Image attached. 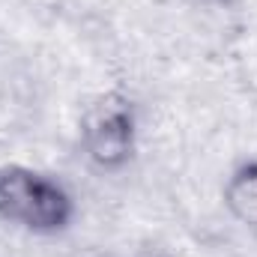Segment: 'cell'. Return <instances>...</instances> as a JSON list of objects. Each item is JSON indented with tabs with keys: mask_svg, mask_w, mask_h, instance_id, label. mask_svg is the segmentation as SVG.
Instances as JSON below:
<instances>
[{
	"mask_svg": "<svg viewBox=\"0 0 257 257\" xmlns=\"http://www.w3.org/2000/svg\"><path fill=\"white\" fill-rule=\"evenodd\" d=\"M81 144L99 171H120L135 153V114L128 99L108 93L84 120Z\"/></svg>",
	"mask_w": 257,
	"mask_h": 257,
	"instance_id": "obj_2",
	"label": "cell"
},
{
	"mask_svg": "<svg viewBox=\"0 0 257 257\" xmlns=\"http://www.w3.org/2000/svg\"><path fill=\"white\" fill-rule=\"evenodd\" d=\"M224 203L233 218L257 227V162H245L230 174L224 186Z\"/></svg>",
	"mask_w": 257,
	"mask_h": 257,
	"instance_id": "obj_3",
	"label": "cell"
},
{
	"mask_svg": "<svg viewBox=\"0 0 257 257\" xmlns=\"http://www.w3.org/2000/svg\"><path fill=\"white\" fill-rule=\"evenodd\" d=\"M75 218V200L57 180L24 165L0 168V221L33 233H60Z\"/></svg>",
	"mask_w": 257,
	"mask_h": 257,
	"instance_id": "obj_1",
	"label": "cell"
}]
</instances>
